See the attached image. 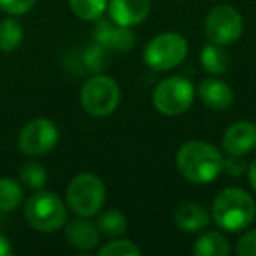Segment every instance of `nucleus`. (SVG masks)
Segmentation results:
<instances>
[{"instance_id": "39448f33", "label": "nucleus", "mask_w": 256, "mask_h": 256, "mask_svg": "<svg viewBox=\"0 0 256 256\" xmlns=\"http://www.w3.org/2000/svg\"><path fill=\"white\" fill-rule=\"evenodd\" d=\"M120 86L106 74L93 76L81 88V106L93 118L110 116L120 106Z\"/></svg>"}, {"instance_id": "f03ea898", "label": "nucleus", "mask_w": 256, "mask_h": 256, "mask_svg": "<svg viewBox=\"0 0 256 256\" xmlns=\"http://www.w3.org/2000/svg\"><path fill=\"white\" fill-rule=\"evenodd\" d=\"M256 204L242 188H226L212 204V220L221 230L237 234L254 221Z\"/></svg>"}, {"instance_id": "6ab92c4d", "label": "nucleus", "mask_w": 256, "mask_h": 256, "mask_svg": "<svg viewBox=\"0 0 256 256\" xmlns=\"http://www.w3.org/2000/svg\"><path fill=\"white\" fill-rule=\"evenodd\" d=\"M23 42V26L14 18H6L0 22V51H14Z\"/></svg>"}, {"instance_id": "a878e982", "label": "nucleus", "mask_w": 256, "mask_h": 256, "mask_svg": "<svg viewBox=\"0 0 256 256\" xmlns=\"http://www.w3.org/2000/svg\"><path fill=\"white\" fill-rule=\"evenodd\" d=\"M238 256H256V230H249L238 238L237 248Z\"/></svg>"}, {"instance_id": "2eb2a0df", "label": "nucleus", "mask_w": 256, "mask_h": 256, "mask_svg": "<svg viewBox=\"0 0 256 256\" xmlns=\"http://www.w3.org/2000/svg\"><path fill=\"white\" fill-rule=\"evenodd\" d=\"M209 221V212L202 206L193 202L182 204L174 212V223L178 224L179 230L186 232V234H195V232L204 230L207 228Z\"/></svg>"}, {"instance_id": "20e7f679", "label": "nucleus", "mask_w": 256, "mask_h": 256, "mask_svg": "<svg viewBox=\"0 0 256 256\" xmlns=\"http://www.w3.org/2000/svg\"><path fill=\"white\" fill-rule=\"evenodd\" d=\"M106 202V186L102 179L90 172L76 176L67 186V204L79 218H93Z\"/></svg>"}, {"instance_id": "aec40b11", "label": "nucleus", "mask_w": 256, "mask_h": 256, "mask_svg": "<svg viewBox=\"0 0 256 256\" xmlns=\"http://www.w3.org/2000/svg\"><path fill=\"white\" fill-rule=\"evenodd\" d=\"M107 4H109L107 0H68L72 12L84 22H95V20L102 18Z\"/></svg>"}, {"instance_id": "7ed1b4c3", "label": "nucleus", "mask_w": 256, "mask_h": 256, "mask_svg": "<svg viewBox=\"0 0 256 256\" xmlns=\"http://www.w3.org/2000/svg\"><path fill=\"white\" fill-rule=\"evenodd\" d=\"M25 220L34 230L53 234L67 221V209L58 195L46 190H37L25 204Z\"/></svg>"}, {"instance_id": "f3484780", "label": "nucleus", "mask_w": 256, "mask_h": 256, "mask_svg": "<svg viewBox=\"0 0 256 256\" xmlns=\"http://www.w3.org/2000/svg\"><path fill=\"white\" fill-rule=\"evenodd\" d=\"M200 64L209 74H224L228 65H230V56L223 50V46L210 42L207 46H204L202 53H200Z\"/></svg>"}, {"instance_id": "cd10ccee", "label": "nucleus", "mask_w": 256, "mask_h": 256, "mask_svg": "<svg viewBox=\"0 0 256 256\" xmlns=\"http://www.w3.org/2000/svg\"><path fill=\"white\" fill-rule=\"evenodd\" d=\"M12 254V246L9 242V238L0 232V256H9Z\"/></svg>"}, {"instance_id": "bb28decb", "label": "nucleus", "mask_w": 256, "mask_h": 256, "mask_svg": "<svg viewBox=\"0 0 256 256\" xmlns=\"http://www.w3.org/2000/svg\"><path fill=\"white\" fill-rule=\"evenodd\" d=\"M224 168L228 170V174L240 176L246 170V162L242 160V156H232V154H228V160H224L223 164V170Z\"/></svg>"}, {"instance_id": "6e6552de", "label": "nucleus", "mask_w": 256, "mask_h": 256, "mask_svg": "<svg viewBox=\"0 0 256 256\" xmlns=\"http://www.w3.org/2000/svg\"><path fill=\"white\" fill-rule=\"evenodd\" d=\"M204 28H206V36L210 42L228 46L242 36L244 20H242L240 12L232 6H216L207 14Z\"/></svg>"}, {"instance_id": "c85d7f7f", "label": "nucleus", "mask_w": 256, "mask_h": 256, "mask_svg": "<svg viewBox=\"0 0 256 256\" xmlns=\"http://www.w3.org/2000/svg\"><path fill=\"white\" fill-rule=\"evenodd\" d=\"M248 174H249V182H251L252 190H254V192H256V158H254V160H252V164L249 165Z\"/></svg>"}, {"instance_id": "0eeeda50", "label": "nucleus", "mask_w": 256, "mask_h": 256, "mask_svg": "<svg viewBox=\"0 0 256 256\" xmlns=\"http://www.w3.org/2000/svg\"><path fill=\"white\" fill-rule=\"evenodd\" d=\"M195 100V86L182 76H170L158 82L153 92V106L164 116H179L192 107Z\"/></svg>"}, {"instance_id": "423d86ee", "label": "nucleus", "mask_w": 256, "mask_h": 256, "mask_svg": "<svg viewBox=\"0 0 256 256\" xmlns=\"http://www.w3.org/2000/svg\"><path fill=\"white\" fill-rule=\"evenodd\" d=\"M188 54V40L176 32L153 37L144 48V64L156 72H167L182 64Z\"/></svg>"}, {"instance_id": "393cba45", "label": "nucleus", "mask_w": 256, "mask_h": 256, "mask_svg": "<svg viewBox=\"0 0 256 256\" xmlns=\"http://www.w3.org/2000/svg\"><path fill=\"white\" fill-rule=\"evenodd\" d=\"M36 0H0V9L11 16L26 14L34 8Z\"/></svg>"}, {"instance_id": "9d476101", "label": "nucleus", "mask_w": 256, "mask_h": 256, "mask_svg": "<svg viewBox=\"0 0 256 256\" xmlns=\"http://www.w3.org/2000/svg\"><path fill=\"white\" fill-rule=\"evenodd\" d=\"M93 40L109 51L124 53L130 51L136 44V37L130 32V26H121L112 20H100L93 30Z\"/></svg>"}, {"instance_id": "f8f14e48", "label": "nucleus", "mask_w": 256, "mask_h": 256, "mask_svg": "<svg viewBox=\"0 0 256 256\" xmlns=\"http://www.w3.org/2000/svg\"><path fill=\"white\" fill-rule=\"evenodd\" d=\"M110 20L121 26H136L150 14V0H109Z\"/></svg>"}, {"instance_id": "ddd939ff", "label": "nucleus", "mask_w": 256, "mask_h": 256, "mask_svg": "<svg viewBox=\"0 0 256 256\" xmlns=\"http://www.w3.org/2000/svg\"><path fill=\"white\" fill-rule=\"evenodd\" d=\"M196 95L207 107L214 110L228 109L234 104V90L230 88V84L218 78L202 79L196 88Z\"/></svg>"}, {"instance_id": "dca6fc26", "label": "nucleus", "mask_w": 256, "mask_h": 256, "mask_svg": "<svg viewBox=\"0 0 256 256\" xmlns=\"http://www.w3.org/2000/svg\"><path fill=\"white\" fill-rule=\"evenodd\" d=\"M193 252L196 256H226L230 252V246L220 232H206L196 238Z\"/></svg>"}, {"instance_id": "9b49d317", "label": "nucleus", "mask_w": 256, "mask_h": 256, "mask_svg": "<svg viewBox=\"0 0 256 256\" xmlns=\"http://www.w3.org/2000/svg\"><path fill=\"white\" fill-rule=\"evenodd\" d=\"M256 148V124L251 121H237L226 128L223 136V150L232 156H244Z\"/></svg>"}, {"instance_id": "1a4fd4ad", "label": "nucleus", "mask_w": 256, "mask_h": 256, "mask_svg": "<svg viewBox=\"0 0 256 256\" xmlns=\"http://www.w3.org/2000/svg\"><path fill=\"white\" fill-rule=\"evenodd\" d=\"M60 132L48 118H37L26 123L18 137V148L26 156H42L54 150Z\"/></svg>"}, {"instance_id": "412c9836", "label": "nucleus", "mask_w": 256, "mask_h": 256, "mask_svg": "<svg viewBox=\"0 0 256 256\" xmlns=\"http://www.w3.org/2000/svg\"><path fill=\"white\" fill-rule=\"evenodd\" d=\"M100 234L107 235V237H121L126 232V218L120 210H107V212L100 214L98 221H96Z\"/></svg>"}, {"instance_id": "a211bd4d", "label": "nucleus", "mask_w": 256, "mask_h": 256, "mask_svg": "<svg viewBox=\"0 0 256 256\" xmlns=\"http://www.w3.org/2000/svg\"><path fill=\"white\" fill-rule=\"evenodd\" d=\"M23 188L18 181L9 178H0V210L11 212L16 210L23 202Z\"/></svg>"}, {"instance_id": "4be33fe9", "label": "nucleus", "mask_w": 256, "mask_h": 256, "mask_svg": "<svg viewBox=\"0 0 256 256\" xmlns=\"http://www.w3.org/2000/svg\"><path fill=\"white\" fill-rule=\"evenodd\" d=\"M20 181H22L23 186H26L30 190H36V192L42 190L48 181L46 168L42 165L36 164V162H28V164H25L20 168Z\"/></svg>"}, {"instance_id": "5701e85b", "label": "nucleus", "mask_w": 256, "mask_h": 256, "mask_svg": "<svg viewBox=\"0 0 256 256\" xmlns=\"http://www.w3.org/2000/svg\"><path fill=\"white\" fill-rule=\"evenodd\" d=\"M140 249L132 240L126 238H116L107 242L106 246L98 249V256H139Z\"/></svg>"}, {"instance_id": "4468645a", "label": "nucleus", "mask_w": 256, "mask_h": 256, "mask_svg": "<svg viewBox=\"0 0 256 256\" xmlns=\"http://www.w3.org/2000/svg\"><path fill=\"white\" fill-rule=\"evenodd\" d=\"M68 244L79 251H90L96 248L100 242V230L95 223L90 221V218H81V220L70 221L65 230Z\"/></svg>"}, {"instance_id": "b1692460", "label": "nucleus", "mask_w": 256, "mask_h": 256, "mask_svg": "<svg viewBox=\"0 0 256 256\" xmlns=\"http://www.w3.org/2000/svg\"><path fill=\"white\" fill-rule=\"evenodd\" d=\"M107 53H109V50L100 46L98 42L92 44V46H88L84 50V56H82L84 65L90 68V70L98 74V72H102L107 65Z\"/></svg>"}, {"instance_id": "f257e3e1", "label": "nucleus", "mask_w": 256, "mask_h": 256, "mask_svg": "<svg viewBox=\"0 0 256 256\" xmlns=\"http://www.w3.org/2000/svg\"><path fill=\"white\" fill-rule=\"evenodd\" d=\"M176 164L186 181L207 184L223 172L224 158L206 140H188L179 148Z\"/></svg>"}]
</instances>
